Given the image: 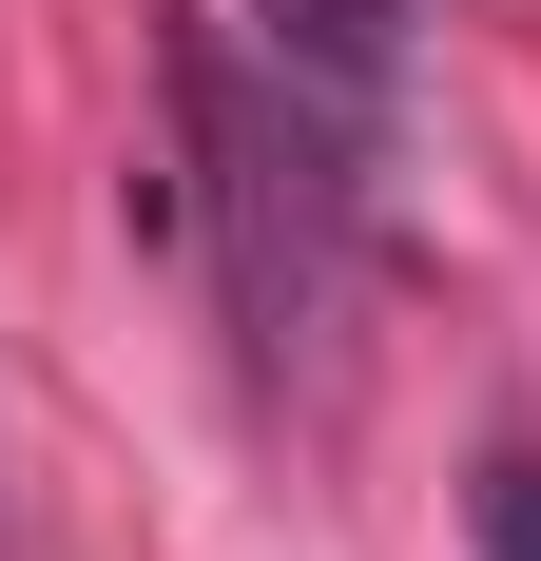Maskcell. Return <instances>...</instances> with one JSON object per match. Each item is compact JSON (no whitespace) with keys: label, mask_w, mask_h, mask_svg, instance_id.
<instances>
[{"label":"cell","mask_w":541,"mask_h":561,"mask_svg":"<svg viewBox=\"0 0 541 561\" xmlns=\"http://www.w3.org/2000/svg\"><path fill=\"white\" fill-rule=\"evenodd\" d=\"M270 58H290V78H310V98L368 136L387 78H406V0H270Z\"/></svg>","instance_id":"2"},{"label":"cell","mask_w":541,"mask_h":561,"mask_svg":"<svg viewBox=\"0 0 541 561\" xmlns=\"http://www.w3.org/2000/svg\"><path fill=\"white\" fill-rule=\"evenodd\" d=\"M464 523H484V561H541V446H503V465H484V504H464Z\"/></svg>","instance_id":"3"},{"label":"cell","mask_w":541,"mask_h":561,"mask_svg":"<svg viewBox=\"0 0 541 561\" xmlns=\"http://www.w3.org/2000/svg\"><path fill=\"white\" fill-rule=\"evenodd\" d=\"M156 78H174V174H194V252H214L252 368L329 330V272H348V116L290 78V58H232L214 20H156Z\"/></svg>","instance_id":"1"}]
</instances>
